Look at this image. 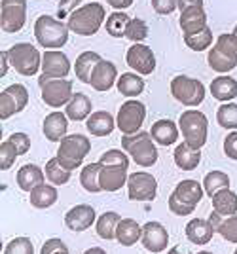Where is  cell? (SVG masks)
<instances>
[{
    "instance_id": "49",
    "label": "cell",
    "mask_w": 237,
    "mask_h": 254,
    "mask_svg": "<svg viewBox=\"0 0 237 254\" xmlns=\"http://www.w3.org/2000/svg\"><path fill=\"white\" fill-rule=\"evenodd\" d=\"M40 254H68V249L59 237H52L42 245Z\"/></svg>"
},
{
    "instance_id": "23",
    "label": "cell",
    "mask_w": 237,
    "mask_h": 254,
    "mask_svg": "<svg viewBox=\"0 0 237 254\" xmlns=\"http://www.w3.org/2000/svg\"><path fill=\"white\" fill-rule=\"evenodd\" d=\"M150 135L152 138L162 144V146H171L178 140V126L173 122V120H158L154 122L150 127Z\"/></svg>"
},
{
    "instance_id": "13",
    "label": "cell",
    "mask_w": 237,
    "mask_h": 254,
    "mask_svg": "<svg viewBox=\"0 0 237 254\" xmlns=\"http://www.w3.org/2000/svg\"><path fill=\"white\" fill-rule=\"evenodd\" d=\"M131 201H154L158 195V180L150 173H131L127 179Z\"/></svg>"
},
{
    "instance_id": "7",
    "label": "cell",
    "mask_w": 237,
    "mask_h": 254,
    "mask_svg": "<svg viewBox=\"0 0 237 254\" xmlns=\"http://www.w3.org/2000/svg\"><path fill=\"white\" fill-rule=\"evenodd\" d=\"M8 57L10 64L21 76H34L42 68V55L29 42L13 44L8 50Z\"/></svg>"
},
{
    "instance_id": "35",
    "label": "cell",
    "mask_w": 237,
    "mask_h": 254,
    "mask_svg": "<svg viewBox=\"0 0 237 254\" xmlns=\"http://www.w3.org/2000/svg\"><path fill=\"white\" fill-rule=\"evenodd\" d=\"M207 61H209V66H211L215 72H220V74L232 72L237 66L236 57H230V55H226L224 52H220L216 46L211 48V52L207 55Z\"/></svg>"
},
{
    "instance_id": "8",
    "label": "cell",
    "mask_w": 237,
    "mask_h": 254,
    "mask_svg": "<svg viewBox=\"0 0 237 254\" xmlns=\"http://www.w3.org/2000/svg\"><path fill=\"white\" fill-rule=\"evenodd\" d=\"M38 85L42 91L44 105L52 106V108H61L66 106L72 99V82H68L65 78H50L42 74L38 78Z\"/></svg>"
},
{
    "instance_id": "4",
    "label": "cell",
    "mask_w": 237,
    "mask_h": 254,
    "mask_svg": "<svg viewBox=\"0 0 237 254\" xmlns=\"http://www.w3.org/2000/svg\"><path fill=\"white\" fill-rule=\"evenodd\" d=\"M121 148L129 154V158L140 165V167H152L158 161V150H156V140L152 138L150 133L139 131L135 135H123L121 137Z\"/></svg>"
},
{
    "instance_id": "30",
    "label": "cell",
    "mask_w": 237,
    "mask_h": 254,
    "mask_svg": "<svg viewBox=\"0 0 237 254\" xmlns=\"http://www.w3.org/2000/svg\"><path fill=\"white\" fill-rule=\"evenodd\" d=\"M116 239L121 247H133L139 239H142V228L133 218H121L118 224Z\"/></svg>"
},
{
    "instance_id": "12",
    "label": "cell",
    "mask_w": 237,
    "mask_h": 254,
    "mask_svg": "<svg viewBox=\"0 0 237 254\" xmlns=\"http://www.w3.org/2000/svg\"><path fill=\"white\" fill-rule=\"evenodd\" d=\"M29 105V91L23 84H11L0 93V120H8L13 114L25 110Z\"/></svg>"
},
{
    "instance_id": "1",
    "label": "cell",
    "mask_w": 237,
    "mask_h": 254,
    "mask_svg": "<svg viewBox=\"0 0 237 254\" xmlns=\"http://www.w3.org/2000/svg\"><path fill=\"white\" fill-rule=\"evenodd\" d=\"M105 17H107L105 6L99 2H89L86 6H80L78 10L72 11L66 19V25L70 31L80 36H93L105 23Z\"/></svg>"
},
{
    "instance_id": "31",
    "label": "cell",
    "mask_w": 237,
    "mask_h": 254,
    "mask_svg": "<svg viewBox=\"0 0 237 254\" xmlns=\"http://www.w3.org/2000/svg\"><path fill=\"white\" fill-rule=\"evenodd\" d=\"M57 197H59L57 188H54V184H50V182L48 184L44 182L31 191V205L36 209H50L57 203Z\"/></svg>"
},
{
    "instance_id": "19",
    "label": "cell",
    "mask_w": 237,
    "mask_h": 254,
    "mask_svg": "<svg viewBox=\"0 0 237 254\" xmlns=\"http://www.w3.org/2000/svg\"><path fill=\"white\" fill-rule=\"evenodd\" d=\"M116 82H118V68H116V64L112 63V61L103 59L95 66V70L91 74V84L89 85L95 91H99V93H105L112 85H116Z\"/></svg>"
},
{
    "instance_id": "50",
    "label": "cell",
    "mask_w": 237,
    "mask_h": 254,
    "mask_svg": "<svg viewBox=\"0 0 237 254\" xmlns=\"http://www.w3.org/2000/svg\"><path fill=\"white\" fill-rule=\"evenodd\" d=\"M152 8L160 15H169L178 10V0H152Z\"/></svg>"
},
{
    "instance_id": "45",
    "label": "cell",
    "mask_w": 237,
    "mask_h": 254,
    "mask_svg": "<svg viewBox=\"0 0 237 254\" xmlns=\"http://www.w3.org/2000/svg\"><path fill=\"white\" fill-rule=\"evenodd\" d=\"M216 233L222 235V239H226L228 243H237V216H224L222 224L218 226Z\"/></svg>"
},
{
    "instance_id": "5",
    "label": "cell",
    "mask_w": 237,
    "mask_h": 254,
    "mask_svg": "<svg viewBox=\"0 0 237 254\" xmlns=\"http://www.w3.org/2000/svg\"><path fill=\"white\" fill-rule=\"evenodd\" d=\"M178 127L182 131L184 142L195 150H201L209 135V120L199 110H186L178 118Z\"/></svg>"
},
{
    "instance_id": "9",
    "label": "cell",
    "mask_w": 237,
    "mask_h": 254,
    "mask_svg": "<svg viewBox=\"0 0 237 254\" xmlns=\"http://www.w3.org/2000/svg\"><path fill=\"white\" fill-rule=\"evenodd\" d=\"M171 95L180 105L195 108L205 101V85L197 78L178 74L171 80Z\"/></svg>"
},
{
    "instance_id": "57",
    "label": "cell",
    "mask_w": 237,
    "mask_h": 254,
    "mask_svg": "<svg viewBox=\"0 0 237 254\" xmlns=\"http://www.w3.org/2000/svg\"><path fill=\"white\" fill-rule=\"evenodd\" d=\"M167 254H192V253L184 251L182 247H178V245H177V247H171V249H169V253H167Z\"/></svg>"
},
{
    "instance_id": "58",
    "label": "cell",
    "mask_w": 237,
    "mask_h": 254,
    "mask_svg": "<svg viewBox=\"0 0 237 254\" xmlns=\"http://www.w3.org/2000/svg\"><path fill=\"white\" fill-rule=\"evenodd\" d=\"M84 254H107V251L101 249V247H91V249H87Z\"/></svg>"
},
{
    "instance_id": "42",
    "label": "cell",
    "mask_w": 237,
    "mask_h": 254,
    "mask_svg": "<svg viewBox=\"0 0 237 254\" xmlns=\"http://www.w3.org/2000/svg\"><path fill=\"white\" fill-rule=\"evenodd\" d=\"M146 36H148V25L142 21L140 17L131 19L129 27H127V31H125V38L131 40L133 44H140Z\"/></svg>"
},
{
    "instance_id": "10",
    "label": "cell",
    "mask_w": 237,
    "mask_h": 254,
    "mask_svg": "<svg viewBox=\"0 0 237 254\" xmlns=\"http://www.w3.org/2000/svg\"><path fill=\"white\" fill-rule=\"evenodd\" d=\"M146 120V106L137 99H129L119 106L118 116H116V126L123 135H135L142 131L140 127Z\"/></svg>"
},
{
    "instance_id": "32",
    "label": "cell",
    "mask_w": 237,
    "mask_h": 254,
    "mask_svg": "<svg viewBox=\"0 0 237 254\" xmlns=\"http://www.w3.org/2000/svg\"><path fill=\"white\" fill-rule=\"evenodd\" d=\"M121 220L118 212L114 211H107L103 212L95 222V230H97V235L105 241H112L116 239V232H118V224Z\"/></svg>"
},
{
    "instance_id": "20",
    "label": "cell",
    "mask_w": 237,
    "mask_h": 254,
    "mask_svg": "<svg viewBox=\"0 0 237 254\" xmlns=\"http://www.w3.org/2000/svg\"><path fill=\"white\" fill-rule=\"evenodd\" d=\"M66 129H68V118L65 112H50L44 118L42 131L44 137L50 142H61L66 137Z\"/></svg>"
},
{
    "instance_id": "2",
    "label": "cell",
    "mask_w": 237,
    "mask_h": 254,
    "mask_svg": "<svg viewBox=\"0 0 237 254\" xmlns=\"http://www.w3.org/2000/svg\"><path fill=\"white\" fill-rule=\"evenodd\" d=\"M203 193L201 182L192 179L180 180L169 195V211L177 216H190L195 211L197 203L203 199Z\"/></svg>"
},
{
    "instance_id": "26",
    "label": "cell",
    "mask_w": 237,
    "mask_h": 254,
    "mask_svg": "<svg viewBox=\"0 0 237 254\" xmlns=\"http://www.w3.org/2000/svg\"><path fill=\"white\" fill-rule=\"evenodd\" d=\"M211 95L220 103H232L237 97V80L232 76H218L211 82Z\"/></svg>"
},
{
    "instance_id": "29",
    "label": "cell",
    "mask_w": 237,
    "mask_h": 254,
    "mask_svg": "<svg viewBox=\"0 0 237 254\" xmlns=\"http://www.w3.org/2000/svg\"><path fill=\"white\" fill-rule=\"evenodd\" d=\"M173 159L177 163V167L182 171H194L199 161H201V150H195L192 146H188L186 142H180L177 148H175V154H173Z\"/></svg>"
},
{
    "instance_id": "28",
    "label": "cell",
    "mask_w": 237,
    "mask_h": 254,
    "mask_svg": "<svg viewBox=\"0 0 237 254\" xmlns=\"http://www.w3.org/2000/svg\"><path fill=\"white\" fill-rule=\"evenodd\" d=\"M65 114L72 122H84L91 116V101L86 93H74L70 103L65 106Z\"/></svg>"
},
{
    "instance_id": "17",
    "label": "cell",
    "mask_w": 237,
    "mask_h": 254,
    "mask_svg": "<svg viewBox=\"0 0 237 254\" xmlns=\"http://www.w3.org/2000/svg\"><path fill=\"white\" fill-rule=\"evenodd\" d=\"M127 167L125 165H103L99 173V182L103 191H118L127 182Z\"/></svg>"
},
{
    "instance_id": "36",
    "label": "cell",
    "mask_w": 237,
    "mask_h": 254,
    "mask_svg": "<svg viewBox=\"0 0 237 254\" xmlns=\"http://www.w3.org/2000/svg\"><path fill=\"white\" fill-rule=\"evenodd\" d=\"M44 173H46V179L50 180V184H54V186H63V184H66V182L70 180V177H72V171H68L66 167H63L57 156L46 163Z\"/></svg>"
},
{
    "instance_id": "15",
    "label": "cell",
    "mask_w": 237,
    "mask_h": 254,
    "mask_svg": "<svg viewBox=\"0 0 237 254\" xmlns=\"http://www.w3.org/2000/svg\"><path fill=\"white\" fill-rule=\"evenodd\" d=\"M140 241L148 253H163L169 247V233H167L163 224L150 220L142 226V239Z\"/></svg>"
},
{
    "instance_id": "59",
    "label": "cell",
    "mask_w": 237,
    "mask_h": 254,
    "mask_svg": "<svg viewBox=\"0 0 237 254\" xmlns=\"http://www.w3.org/2000/svg\"><path fill=\"white\" fill-rule=\"evenodd\" d=\"M197 254H213V253H209V251H199Z\"/></svg>"
},
{
    "instance_id": "48",
    "label": "cell",
    "mask_w": 237,
    "mask_h": 254,
    "mask_svg": "<svg viewBox=\"0 0 237 254\" xmlns=\"http://www.w3.org/2000/svg\"><path fill=\"white\" fill-rule=\"evenodd\" d=\"M10 142L15 146V150H17L19 156L27 154V152L31 150V137H29L27 133H21V131H19V133H11Z\"/></svg>"
},
{
    "instance_id": "51",
    "label": "cell",
    "mask_w": 237,
    "mask_h": 254,
    "mask_svg": "<svg viewBox=\"0 0 237 254\" xmlns=\"http://www.w3.org/2000/svg\"><path fill=\"white\" fill-rule=\"evenodd\" d=\"M224 154L237 161V131H230L224 138Z\"/></svg>"
},
{
    "instance_id": "41",
    "label": "cell",
    "mask_w": 237,
    "mask_h": 254,
    "mask_svg": "<svg viewBox=\"0 0 237 254\" xmlns=\"http://www.w3.org/2000/svg\"><path fill=\"white\" fill-rule=\"evenodd\" d=\"M184 42L186 46L192 50V52H205L211 48L213 44V31L209 27H205L201 32L197 34H192V36H184Z\"/></svg>"
},
{
    "instance_id": "55",
    "label": "cell",
    "mask_w": 237,
    "mask_h": 254,
    "mask_svg": "<svg viewBox=\"0 0 237 254\" xmlns=\"http://www.w3.org/2000/svg\"><path fill=\"white\" fill-rule=\"evenodd\" d=\"M108 4L112 6V8H116V10H127L131 4H133V0H107Z\"/></svg>"
},
{
    "instance_id": "60",
    "label": "cell",
    "mask_w": 237,
    "mask_h": 254,
    "mask_svg": "<svg viewBox=\"0 0 237 254\" xmlns=\"http://www.w3.org/2000/svg\"><path fill=\"white\" fill-rule=\"evenodd\" d=\"M232 34H234V36L237 38V25H236V29H234V32H232Z\"/></svg>"
},
{
    "instance_id": "53",
    "label": "cell",
    "mask_w": 237,
    "mask_h": 254,
    "mask_svg": "<svg viewBox=\"0 0 237 254\" xmlns=\"http://www.w3.org/2000/svg\"><path fill=\"white\" fill-rule=\"evenodd\" d=\"M0 78H4V76L8 74V68H10V57H8V52H2L0 53Z\"/></svg>"
},
{
    "instance_id": "11",
    "label": "cell",
    "mask_w": 237,
    "mask_h": 254,
    "mask_svg": "<svg viewBox=\"0 0 237 254\" xmlns=\"http://www.w3.org/2000/svg\"><path fill=\"white\" fill-rule=\"evenodd\" d=\"M27 21V0L0 2V27L4 32H19Z\"/></svg>"
},
{
    "instance_id": "34",
    "label": "cell",
    "mask_w": 237,
    "mask_h": 254,
    "mask_svg": "<svg viewBox=\"0 0 237 254\" xmlns=\"http://www.w3.org/2000/svg\"><path fill=\"white\" fill-rule=\"evenodd\" d=\"M116 87L121 95L125 97H139L144 91V80L137 72H125L118 78Z\"/></svg>"
},
{
    "instance_id": "52",
    "label": "cell",
    "mask_w": 237,
    "mask_h": 254,
    "mask_svg": "<svg viewBox=\"0 0 237 254\" xmlns=\"http://www.w3.org/2000/svg\"><path fill=\"white\" fill-rule=\"evenodd\" d=\"M80 2L82 0H59V10L61 13H65V11H72L78 10V6H80Z\"/></svg>"
},
{
    "instance_id": "56",
    "label": "cell",
    "mask_w": 237,
    "mask_h": 254,
    "mask_svg": "<svg viewBox=\"0 0 237 254\" xmlns=\"http://www.w3.org/2000/svg\"><path fill=\"white\" fill-rule=\"evenodd\" d=\"M222 220H224V216L220 214V212H216V211H213L211 214H209V222L213 224V228H215V232L218 230V226L222 224Z\"/></svg>"
},
{
    "instance_id": "3",
    "label": "cell",
    "mask_w": 237,
    "mask_h": 254,
    "mask_svg": "<svg viewBox=\"0 0 237 254\" xmlns=\"http://www.w3.org/2000/svg\"><path fill=\"white\" fill-rule=\"evenodd\" d=\"M68 25L52 15H40L34 21V36L36 42L44 50H61L68 42Z\"/></svg>"
},
{
    "instance_id": "54",
    "label": "cell",
    "mask_w": 237,
    "mask_h": 254,
    "mask_svg": "<svg viewBox=\"0 0 237 254\" xmlns=\"http://www.w3.org/2000/svg\"><path fill=\"white\" fill-rule=\"evenodd\" d=\"M195 6H203V0H178V10L184 11L188 8H195Z\"/></svg>"
},
{
    "instance_id": "37",
    "label": "cell",
    "mask_w": 237,
    "mask_h": 254,
    "mask_svg": "<svg viewBox=\"0 0 237 254\" xmlns=\"http://www.w3.org/2000/svg\"><path fill=\"white\" fill-rule=\"evenodd\" d=\"M99 173H101V163H89L84 169L80 171V184L82 188L89 193H99L101 190V182H99Z\"/></svg>"
},
{
    "instance_id": "22",
    "label": "cell",
    "mask_w": 237,
    "mask_h": 254,
    "mask_svg": "<svg viewBox=\"0 0 237 254\" xmlns=\"http://www.w3.org/2000/svg\"><path fill=\"white\" fill-rule=\"evenodd\" d=\"M213 235H215V228H213V224L209 222V218L207 220L192 218L190 222L186 224V237H188L190 243L203 247V245L211 243Z\"/></svg>"
},
{
    "instance_id": "46",
    "label": "cell",
    "mask_w": 237,
    "mask_h": 254,
    "mask_svg": "<svg viewBox=\"0 0 237 254\" xmlns=\"http://www.w3.org/2000/svg\"><path fill=\"white\" fill-rule=\"evenodd\" d=\"M99 163H103V165H125V167H129V154L127 152H121V150H107L99 158Z\"/></svg>"
},
{
    "instance_id": "44",
    "label": "cell",
    "mask_w": 237,
    "mask_h": 254,
    "mask_svg": "<svg viewBox=\"0 0 237 254\" xmlns=\"http://www.w3.org/2000/svg\"><path fill=\"white\" fill-rule=\"evenodd\" d=\"M4 254H34L33 241L29 237H15L6 245Z\"/></svg>"
},
{
    "instance_id": "14",
    "label": "cell",
    "mask_w": 237,
    "mask_h": 254,
    "mask_svg": "<svg viewBox=\"0 0 237 254\" xmlns=\"http://www.w3.org/2000/svg\"><path fill=\"white\" fill-rule=\"evenodd\" d=\"M125 61L140 76H148L156 70V55L148 46H144L142 42L131 46L125 53Z\"/></svg>"
},
{
    "instance_id": "25",
    "label": "cell",
    "mask_w": 237,
    "mask_h": 254,
    "mask_svg": "<svg viewBox=\"0 0 237 254\" xmlns=\"http://www.w3.org/2000/svg\"><path fill=\"white\" fill-rule=\"evenodd\" d=\"M15 180H17V186H19L23 191H29V193H31L36 186L44 184V180H46V173H44L38 165H34V163H27V165L19 167L17 175H15Z\"/></svg>"
},
{
    "instance_id": "21",
    "label": "cell",
    "mask_w": 237,
    "mask_h": 254,
    "mask_svg": "<svg viewBox=\"0 0 237 254\" xmlns=\"http://www.w3.org/2000/svg\"><path fill=\"white\" fill-rule=\"evenodd\" d=\"M180 31L184 32V36H192L201 32L207 27V13H205L203 6H195V8H188V10L180 11Z\"/></svg>"
},
{
    "instance_id": "33",
    "label": "cell",
    "mask_w": 237,
    "mask_h": 254,
    "mask_svg": "<svg viewBox=\"0 0 237 254\" xmlns=\"http://www.w3.org/2000/svg\"><path fill=\"white\" fill-rule=\"evenodd\" d=\"M213 211L220 212L222 216H234L237 214V193L234 190H220L213 197Z\"/></svg>"
},
{
    "instance_id": "40",
    "label": "cell",
    "mask_w": 237,
    "mask_h": 254,
    "mask_svg": "<svg viewBox=\"0 0 237 254\" xmlns=\"http://www.w3.org/2000/svg\"><path fill=\"white\" fill-rule=\"evenodd\" d=\"M216 122L222 129L237 131V105L236 103H224L216 110Z\"/></svg>"
},
{
    "instance_id": "27",
    "label": "cell",
    "mask_w": 237,
    "mask_h": 254,
    "mask_svg": "<svg viewBox=\"0 0 237 254\" xmlns=\"http://www.w3.org/2000/svg\"><path fill=\"white\" fill-rule=\"evenodd\" d=\"M103 61V57L97 52H84L80 53V57L76 59L74 64V72L76 78L84 84H91V74L95 70V66Z\"/></svg>"
},
{
    "instance_id": "18",
    "label": "cell",
    "mask_w": 237,
    "mask_h": 254,
    "mask_svg": "<svg viewBox=\"0 0 237 254\" xmlns=\"http://www.w3.org/2000/svg\"><path fill=\"white\" fill-rule=\"evenodd\" d=\"M42 72L50 78H66L70 72V61L63 52L48 50L42 55Z\"/></svg>"
},
{
    "instance_id": "43",
    "label": "cell",
    "mask_w": 237,
    "mask_h": 254,
    "mask_svg": "<svg viewBox=\"0 0 237 254\" xmlns=\"http://www.w3.org/2000/svg\"><path fill=\"white\" fill-rule=\"evenodd\" d=\"M17 156H19V154H17L15 146L10 142V138L0 142V169H2V173H4V171H8L11 165L15 163Z\"/></svg>"
},
{
    "instance_id": "38",
    "label": "cell",
    "mask_w": 237,
    "mask_h": 254,
    "mask_svg": "<svg viewBox=\"0 0 237 254\" xmlns=\"http://www.w3.org/2000/svg\"><path fill=\"white\" fill-rule=\"evenodd\" d=\"M203 188H205V193H207L209 197H213V195L218 193L220 190L230 188V177H228L224 171H211V173L205 175Z\"/></svg>"
},
{
    "instance_id": "6",
    "label": "cell",
    "mask_w": 237,
    "mask_h": 254,
    "mask_svg": "<svg viewBox=\"0 0 237 254\" xmlns=\"http://www.w3.org/2000/svg\"><path fill=\"white\" fill-rule=\"evenodd\" d=\"M89 150H91L89 138L80 135V133H74V135H66L59 142L57 158H59L63 167H66L68 171H76L82 165V161L87 158Z\"/></svg>"
},
{
    "instance_id": "39",
    "label": "cell",
    "mask_w": 237,
    "mask_h": 254,
    "mask_svg": "<svg viewBox=\"0 0 237 254\" xmlns=\"http://www.w3.org/2000/svg\"><path fill=\"white\" fill-rule=\"evenodd\" d=\"M129 23H131V17L127 13H123V11H114V13H110V17L105 21V29H107V32L110 36L121 38V36H125V31H127Z\"/></svg>"
},
{
    "instance_id": "24",
    "label": "cell",
    "mask_w": 237,
    "mask_h": 254,
    "mask_svg": "<svg viewBox=\"0 0 237 254\" xmlns=\"http://www.w3.org/2000/svg\"><path fill=\"white\" fill-rule=\"evenodd\" d=\"M87 131L91 133V135H95V137H108L114 129H116V120L112 118L110 112L107 110H97V112H93L91 116L87 118Z\"/></svg>"
},
{
    "instance_id": "61",
    "label": "cell",
    "mask_w": 237,
    "mask_h": 254,
    "mask_svg": "<svg viewBox=\"0 0 237 254\" xmlns=\"http://www.w3.org/2000/svg\"><path fill=\"white\" fill-rule=\"evenodd\" d=\"M234 254H237V249H236V253H234Z\"/></svg>"
},
{
    "instance_id": "47",
    "label": "cell",
    "mask_w": 237,
    "mask_h": 254,
    "mask_svg": "<svg viewBox=\"0 0 237 254\" xmlns=\"http://www.w3.org/2000/svg\"><path fill=\"white\" fill-rule=\"evenodd\" d=\"M215 46L220 50V52H224L226 55H230V57H236V59H237V38L234 36V34H230V32L220 34V36L216 38Z\"/></svg>"
},
{
    "instance_id": "16",
    "label": "cell",
    "mask_w": 237,
    "mask_h": 254,
    "mask_svg": "<svg viewBox=\"0 0 237 254\" xmlns=\"http://www.w3.org/2000/svg\"><path fill=\"white\" fill-rule=\"evenodd\" d=\"M95 209L91 205H86V203H80V205H74L70 211L65 214V224L70 232H86L89 230L93 224L97 222L95 220Z\"/></svg>"
}]
</instances>
